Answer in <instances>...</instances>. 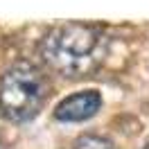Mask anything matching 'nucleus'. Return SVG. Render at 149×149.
I'll list each match as a JSON object with an SVG mask.
<instances>
[{"instance_id":"obj_1","label":"nucleus","mask_w":149,"mask_h":149,"mask_svg":"<svg viewBox=\"0 0 149 149\" xmlns=\"http://www.w3.org/2000/svg\"><path fill=\"white\" fill-rule=\"evenodd\" d=\"M104 52L100 32L84 23H65L54 27L43 41V56L56 72L84 74L100 63Z\"/></svg>"},{"instance_id":"obj_2","label":"nucleus","mask_w":149,"mask_h":149,"mask_svg":"<svg viewBox=\"0 0 149 149\" xmlns=\"http://www.w3.org/2000/svg\"><path fill=\"white\" fill-rule=\"evenodd\" d=\"M47 95L50 84L45 74L32 63H16L0 79V113L11 122L25 124L36 118Z\"/></svg>"},{"instance_id":"obj_3","label":"nucleus","mask_w":149,"mask_h":149,"mask_svg":"<svg viewBox=\"0 0 149 149\" xmlns=\"http://www.w3.org/2000/svg\"><path fill=\"white\" fill-rule=\"evenodd\" d=\"M100 106H102V95L97 91H79L56 104L54 118L59 122H84L93 118L100 111Z\"/></svg>"},{"instance_id":"obj_4","label":"nucleus","mask_w":149,"mask_h":149,"mask_svg":"<svg viewBox=\"0 0 149 149\" xmlns=\"http://www.w3.org/2000/svg\"><path fill=\"white\" fill-rule=\"evenodd\" d=\"M74 149H115V145L109 142V140H104V138H100V136L86 133V136H79V138H77Z\"/></svg>"},{"instance_id":"obj_5","label":"nucleus","mask_w":149,"mask_h":149,"mask_svg":"<svg viewBox=\"0 0 149 149\" xmlns=\"http://www.w3.org/2000/svg\"><path fill=\"white\" fill-rule=\"evenodd\" d=\"M145 149H149V145H147V147H145Z\"/></svg>"}]
</instances>
